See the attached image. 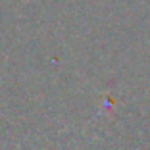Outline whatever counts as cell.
I'll use <instances>...</instances> for the list:
<instances>
[]
</instances>
